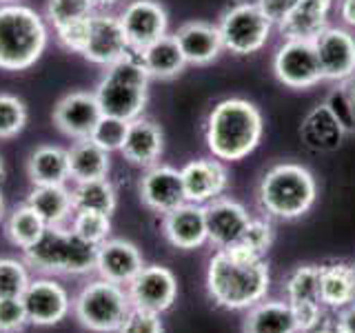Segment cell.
<instances>
[{"label":"cell","instance_id":"30","mask_svg":"<svg viewBox=\"0 0 355 333\" xmlns=\"http://www.w3.org/2000/svg\"><path fill=\"white\" fill-rule=\"evenodd\" d=\"M244 333H300L291 307L282 300H262L249 309Z\"/></svg>","mask_w":355,"mask_h":333},{"label":"cell","instance_id":"31","mask_svg":"<svg viewBox=\"0 0 355 333\" xmlns=\"http://www.w3.org/2000/svg\"><path fill=\"white\" fill-rule=\"evenodd\" d=\"M140 62L147 69L151 78H160V80H169L184 71L187 60L184 53L178 44L175 36H162L160 40L151 42L147 49H142L140 53Z\"/></svg>","mask_w":355,"mask_h":333},{"label":"cell","instance_id":"14","mask_svg":"<svg viewBox=\"0 0 355 333\" xmlns=\"http://www.w3.org/2000/svg\"><path fill=\"white\" fill-rule=\"evenodd\" d=\"M131 305L136 309H147L153 314L169 311L178 298V280L171 269L162 264L142 266V271L127 287Z\"/></svg>","mask_w":355,"mask_h":333},{"label":"cell","instance_id":"21","mask_svg":"<svg viewBox=\"0 0 355 333\" xmlns=\"http://www.w3.org/2000/svg\"><path fill=\"white\" fill-rule=\"evenodd\" d=\"M162 233L175 249H184V251L200 249L205 242H209L205 207L184 203L182 207L164 214Z\"/></svg>","mask_w":355,"mask_h":333},{"label":"cell","instance_id":"45","mask_svg":"<svg viewBox=\"0 0 355 333\" xmlns=\"http://www.w3.org/2000/svg\"><path fill=\"white\" fill-rule=\"evenodd\" d=\"M338 327L342 329V333H355V302L340 309Z\"/></svg>","mask_w":355,"mask_h":333},{"label":"cell","instance_id":"33","mask_svg":"<svg viewBox=\"0 0 355 333\" xmlns=\"http://www.w3.org/2000/svg\"><path fill=\"white\" fill-rule=\"evenodd\" d=\"M44 229H47V225H44L42 218L27 203L11 211L7 222H5V236H7V240L14 244V247L22 249V251L33 247V244L40 240Z\"/></svg>","mask_w":355,"mask_h":333},{"label":"cell","instance_id":"52","mask_svg":"<svg viewBox=\"0 0 355 333\" xmlns=\"http://www.w3.org/2000/svg\"><path fill=\"white\" fill-rule=\"evenodd\" d=\"M11 3H16V0H0V5H11Z\"/></svg>","mask_w":355,"mask_h":333},{"label":"cell","instance_id":"15","mask_svg":"<svg viewBox=\"0 0 355 333\" xmlns=\"http://www.w3.org/2000/svg\"><path fill=\"white\" fill-rule=\"evenodd\" d=\"M322 80L344 83L355 74V36L342 27H327L313 40Z\"/></svg>","mask_w":355,"mask_h":333},{"label":"cell","instance_id":"25","mask_svg":"<svg viewBox=\"0 0 355 333\" xmlns=\"http://www.w3.org/2000/svg\"><path fill=\"white\" fill-rule=\"evenodd\" d=\"M329 11L331 3H320V0H297L277 29L284 38L295 40H311L313 42L322 31L329 27Z\"/></svg>","mask_w":355,"mask_h":333},{"label":"cell","instance_id":"43","mask_svg":"<svg viewBox=\"0 0 355 333\" xmlns=\"http://www.w3.org/2000/svg\"><path fill=\"white\" fill-rule=\"evenodd\" d=\"M89 22H92V18L78 20L62 29H55V38H58V42L64 49H69L73 53H83L87 38H89Z\"/></svg>","mask_w":355,"mask_h":333},{"label":"cell","instance_id":"46","mask_svg":"<svg viewBox=\"0 0 355 333\" xmlns=\"http://www.w3.org/2000/svg\"><path fill=\"white\" fill-rule=\"evenodd\" d=\"M340 18L349 27H355V0H340Z\"/></svg>","mask_w":355,"mask_h":333},{"label":"cell","instance_id":"12","mask_svg":"<svg viewBox=\"0 0 355 333\" xmlns=\"http://www.w3.org/2000/svg\"><path fill=\"white\" fill-rule=\"evenodd\" d=\"M22 302L27 309L29 325L53 327L62 322L71 311L69 291L53 278H31L29 287L22 293Z\"/></svg>","mask_w":355,"mask_h":333},{"label":"cell","instance_id":"47","mask_svg":"<svg viewBox=\"0 0 355 333\" xmlns=\"http://www.w3.org/2000/svg\"><path fill=\"white\" fill-rule=\"evenodd\" d=\"M340 85L344 87V94H347L349 103H351V107H353V111H355V74H353L351 78H347L344 83H340Z\"/></svg>","mask_w":355,"mask_h":333},{"label":"cell","instance_id":"6","mask_svg":"<svg viewBox=\"0 0 355 333\" xmlns=\"http://www.w3.org/2000/svg\"><path fill=\"white\" fill-rule=\"evenodd\" d=\"M96 244L69 227H47L40 240L25 249V262L44 275H85L96 271Z\"/></svg>","mask_w":355,"mask_h":333},{"label":"cell","instance_id":"41","mask_svg":"<svg viewBox=\"0 0 355 333\" xmlns=\"http://www.w3.org/2000/svg\"><path fill=\"white\" fill-rule=\"evenodd\" d=\"M162 320L160 314H153L147 309H136L131 307L127 318L122 320V325L118 327L116 333H162Z\"/></svg>","mask_w":355,"mask_h":333},{"label":"cell","instance_id":"42","mask_svg":"<svg viewBox=\"0 0 355 333\" xmlns=\"http://www.w3.org/2000/svg\"><path fill=\"white\" fill-rule=\"evenodd\" d=\"M324 105L329 107V111L333 116L338 118V122L342 125V129L347 131V133H355V111L349 103V98L347 94H344V87L338 85L333 92L327 96L324 100Z\"/></svg>","mask_w":355,"mask_h":333},{"label":"cell","instance_id":"16","mask_svg":"<svg viewBox=\"0 0 355 333\" xmlns=\"http://www.w3.org/2000/svg\"><path fill=\"white\" fill-rule=\"evenodd\" d=\"M140 200L155 214H169L187 203L182 173L171 164H153L140 178Z\"/></svg>","mask_w":355,"mask_h":333},{"label":"cell","instance_id":"7","mask_svg":"<svg viewBox=\"0 0 355 333\" xmlns=\"http://www.w3.org/2000/svg\"><path fill=\"white\" fill-rule=\"evenodd\" d=\"M131 307L127 287L98 278L87 282L76 296L73 316L85 329L94 333H116Z\"/></svg>","mask_w":355,"mask_h":333},{"label":"cell","instance_id":"1","mask_svg":"<svg viewBox=\"0 0 355 333\" xmlns=\"http://www.w3.org/2000/svg\"><path fill=\"white\" fill-rule=\"evenodd\" d=\"M269 287L271 273L262 255L249 253L242 247L218 249L211 255L207 291L216 305L231 311H249L266 298Z\"/></svg>","mask_w":355,"mask_h":333},{"label":"cell","instance_id":"22","mask_svg":"<svg viewBox=\"0 0 355 333\" xmlns=\"http://www.w3.org/2000/svg\"><path fill=\"white\" fill-rule=\"evenodd\" d=\"M173 36L178 44H180L187 65H196V67L211 65L220 56V51L225 49L222 47L218 25H211V22L205 20L184 22L182 27H178Z\"/></svg>","mask_w":355,"mask_h":333},{"label":"cell","instance_id":"13","mask_svg":"<svg viewBox=\"0 0 355 333\" xmlns=\"http://www.w3.org/2000/svg\"><path fill=\"white\" fill-rule=\"evenodd\" d=\"M129 51L131 49L120 16L109 14V11H96L89 22V38L80 53L83 58L94 65L109 67L125 58Z\"/></svg>","mask_w":355,"mask_h":333},{"label":"cell","instance_id":"17","mask_svg":"<svg viewBox=\"0 0 355 333\" xmlns=\"http://www.w3.org/2000/svg\"><path fill=\"white\" fill-rule=\"evenodd\" d=\"M100 118H103V109L94 92H71L62 96L53 107V125L73 140L92 136Z\"/></svg>","mask_w":355,"mask_h":333},{"label":"cell","instance_id":"2","mask_svg":"<svg viewBox=\"0 0 355 333\" xmlns=\"http://www.w3.org/2000/svg\"><path fill=\"white\" fill-rule=\"evenodd\" d=\"M264 133L260 109L244 98H225L209 111L205 140L214 158L236 162L255 151Z\"/></svg>","mask_w":355,"mask_h":333},{"label":"cell","instance_id":"27","mask_svg":"<svg viewBox=\"0 0 355 333\" xmlns=\"http://www.w3.org/2000/svg\"><path fill=\"white\" fill-rule=\"evenodd\" d=\"M27 176L33 187L67 185V180H71L67 149L58 144H40L27 158Z\"/></svg>","mask_w":355,"mask_h":333},{"label":"cell","instance_id":"4","mask_svg":"<svg viewBox=\"0 0 355 333\" xmlns=\"http://www.w3.org/2000/svg\"><path fill=\"white\" fill-rule=\"evenodd\" d=\"M47 25L31 7L18 3L0 5V69H29L47 49Z\"/></svg>","mask_w":355,"mask_h":333},{"label":"cell","instance_id":"40","mask_svg":"<svg viewBox=\"0 0 355 333\" xmlns=\"http://www.w3.org/2000/svg\"><path fill=\"white\" fill-rule=\"evenodd\" d=\"M29 325L22 298H0V333H20Z\"/></svg>","mask_w":355,"mask_h":333},{"label":"cell","instance_id":"51","mask_svg":"<svg viewBox=\"0 0 355 333\" xmlns=\"http://www.w3.org/2000/svg\"><path fill=\"white\" fill-rule=\"evenodd\" d=\"M3 178H5V160H3V155H0V182H3Z\"/></svg>","mask_w":355,"mask_h":333},{"label":"cell","instance_id":"48","mask_svg":"<svg viewBox=\"0 0 355 333\" xmlns=\"http://www.w3.org/2000/svg\"><path fill=\"white\" fill-rule=\"evenodd\" d=\"M309 333H342V329L338 325H329V327H318V329L309 331Z\"/></svg>","mask_w":355,"mask_h":333},{"label":"cell","instance_id":"35","mask_svg":"<svg viewBox=\"0 0 355 333\" xmlns=\"http://www.w3.org/2000/svg\"><path fill=\"white\" fill-rule=\"evenodd\" d=\"M69 229L83 240L98 247V244L111 238V216L98 214V211H76L69 222Z\"/></svg>","mask_w":355,"mask_h":333},{"label":"cell","instance_id":"9","mask_svg":"<svg viewBox=\"0 0 355 333\" xmlns=\"http://www.w3.org/2000/svg\"><path fill=\"white\" fill-rule=\"evenodd\" d=\"M273 74L288 89H311L322 83V71L313 42L284 38V42L275 51Z\"/></svg>","mask_w":355,"mask_h":333},{"label":"cell","instance_id":"8","mask_svg":"<svg viewBox=\"0 0 355 333\" xmlns=\"http://www.w3.org/2000/svg\"><path fill=\"white\" fill-rule=\"evenodd\" d=\"M273 25L255 3H236L220 16L218 31L222 47L236 56H251L269 42Z\"/></svg>","mask_w":355,"mask_h":333},{"label":"cell","instance_id":"5","mask_svg":"<svg viewBox=\"0 0 355 333\" xmlns=\"http://www.w3.org/2000/svg\"><path fill=\"white\" fill-rule=\"evenodd\" d=\"M105 69L107 71L94 92L103 114L127 122L140 118L149 100L151 80V76L140 62V56L136 51H129L122 60L105 67Z\"/></svg>","mask_w":355,"mask_h":333},{"label":"cell","instance_id":"10","mask_svg":"<svg viewBox=\"0 0 355 333\" xmlns=\"http://www.w3.org/2000/svg\"><path fill=\"white\" fill-rule=\"evenodd\" d=\"M286 305L291 307L297 320L300 333H309L320 327L322 322V305L320 298V264H304L286 278L284 282Z\"/></svg>","mask_w":355,"mask_h":333},{"label":"cell","instance_id":"19","mask_svg":"<svg viewBox=\"0 0 355 333\" xmlns=\"http://www.w3.org/2000/svg\"><path fill=\"white\" fill-rule=\"evenodd\" d=\"M180 173H182L187 203L202 205V207L220 198L229 185V173L218 158L191 160L182 166Z\"/></svg>","mask_w":355,"mask_h":333},{"label":"cell","instance_id":"36","mask_svg":"<svg viewBox=\"0 0 355 333\" xmlns=\"http://www.w3.org/2000/svg\"><path fill=\"white\" fill-rule=\"evenodd\" d=\"M29 111L25 100L14 94H0V140L16 138L27 127Z\"/></svg>","mask_w":355,"mask_h":333},{"label":"cell","instance_id":"24","mask_svg":"<svg viewBox=\"0 0 355 333\" xmlns=\"http://www.w3.org/2000/svg\"><path fill=\"white\" fill-rule=\"evenodd\" d=\"M347 131L342 129L338 118L331 114L329 107L322 103L304 116L302 125H300V138H302L304 147L315 153H331L336 151Z\"/></svg>","mask_w":355,"mask_h":333},{"label":"cell","instance_id":"49","mask_svg":"<svg viewBox=\"0 0 355 333\" xmlns=\"http://www.w3.org/2000/svg\"><path fill=\"white\" fill-rule=\"evenodd\" d=\"M92 3L96 9H107V7H114L118 0H92Z\"/></svg>","mask_w":355,"mask_h":333},{"label":"cell","instance_id":"26","mask_svg":"<svg viewBox=\"0 0 355 333\" xmlns=\"http://www.w3.org/2000/svg\"><path fill=\"white\" fill-rule=\"evenodd\" d=\"M27 205L36 211L47 227H69L76 214L71 189L64 185L33 187L27 196Z\"/></svg>","mask_w":355,"mask_h":333},{"label":"cell","instance_id":"38","mask_svg":"<svg viewBox=\"0 0 355 333\" xmlns=\"http://www.w3.org/2000/svg\"><path fill=\"white\" fill-rule=\"evenodd\" d=\"M127 129H129V122L122 120V118H114V116H105L98 120V125L92 131V138L98 147H103L105 151H120L122 144H125L127 138Z\"/></svg>","mask_w":355,"mask_h":333},{"label":"cell","instance_id":"11","mask_svg":"<svg viewBox=\"0 0 355 333\" xmlns=\"http://www.w3.org/2000/svg\"><path fill=\"white\" fill-rule=\"evenodd\" d=\"M122 29L129 42V49L140 53L151 42L166 36L169 14L158 0H131L120 14Z\"/></svg>","mask_w":355,"mask_h":333},{"label":"cell","instance_id":"34","mask_svg":"<svg viewBox=\"0 0 355 333\" xmlns=\"http://www.w3.org/2000/svg\"><path fill=\"white\" fill-rule=\"evenodd\" d=\"M94 14L96 7L92 0H47V9H44V16L53 31L71 25V22L92 18Z\"/></svg>","mask_w":355,"mask_h":333},{"label":"cell","instance_id":"50","mask_svg":"<svg viewBox=\"0 0 355 333\" xmlns=\"http://www.w3.org/2000/svg\"><path fill=\"white\" fill-rule=\"evenodd\" d=\"M5 216H7V207H5V196H3V191H0V222L5 220Z\"/></svg>","mask_w":355,"mask_h":333},{"label":"cell","instance_id":"44","mask_svg":"<svg viewBox=\"0 0 355 333\" xmlns=\"http://www.w3.org/2000/svg\"><path fill=\"white\" fill-rule=\"evenodd\" d=\"M253 3L260 7L266 20L277 27L288 14H291V9L295 7L297 0H253Z\"/></svg>","mask_w":355,"mask_h":333},{"label":"cell","instance_id":"32","mask_svg":"<svg viewBox=\"0 0 355 333\" xmlns=\"http://www.w3.org/2000/svg\"><path fill=\"white\" fill-rule=\"evenodd\" d=\"M71 198H73L76 211H98V214L111 216L118 207L116 189L107 178L76 182V187L71 189Z\"/></svg>","mask_w":355,"mask_h":333},{"label":"cell","instance_id":"28","mask_svg":"<svg viewBox=\"0 0 355 333\" xmlns=\"http://www.w3.org/2000/svg\"><path fill=\"white\" fill-rule=\"evenodd\" d=\"M67 158H69V178L73 182L100 180V178H107L111 169L109 151L98 147L92 138L76 140L67 149Z\"/></svg>","mask_w":355,"mask_h":333},{"label":"cell","instance_id":"39","mask_svg":"<svg viewBox=\"0 0 355 333\" xmlns=\"http://www.w3.org/2000/svg\"><path fill=\"white\" fill-rule=\"evenodd\" d=\"M273 236H275V233H273L271 222L251 218L247 231L242 233V238H240V242L236 244V247H242V249H247L249 253H255V255H264L266 251L271 249Z\"/></svg>","mask_w":355,"mask_h":333},{"label":"cell","instance_id":"23","mask_svg":"<svg viewBox=\"0 0 355 333\" xmlns=\"http://www.w3.org/2000/svg\"><path fill=\"white\" fill-rule=\"evenodd\" d=\"M162 151H164V133L153 120L140 116L129 122L127 138L120 149L125 160L149 169V166L158 164Z\"/></svg>","mask_w":355,"mask_h":333},{"label":"cell","instance_id":"18","mask_svg":"<svg viewBox=\"0 0 355 333\" xmlns=\"http://www.w3.org/2000/svg\"><path fill=\"white\" fill-rule=\"evenodd\" d=\"M144 266L142 253L129 240L109 238L103 244H98L96 253V271L103 280L129 287Z\"/></svg>","mask_w":355,"mask_h":333},{"label":"cell","instance_id":"20","mask_svg":"<svg viewBox=\"0 0 355 333\" xmlns=\"http://www.w3.org/2000/svg\"><path fill=\"white\" fill-rule=\"evenodd\" d=\"M209 242H214L218 249L236 247L242 233L247 231L251 216L240 203L231 198H216L214 203L205 205Z\"/></svg>","mask_w":355,"mask_h":333},{"label":"cell","instance_id":"3","mask_svg":"<svg viewBox=\"0 0 355 333\" xmlns=\"http://www.w3.org/2000/svg\"><path fill=\"white\" fill-rule=\"evenodd\" d=\"M318 198V182L306 166L280 162L262 176L258 185V205L269 218L295 220L309 214Z\"/></svg>","mask_w":355,"mask_h":333},{"label":"cell","instance_id":"37","mask_svg":"<svg viewBox=\"0 0 355 333\" xmlns=\"http://www.w3.org/2000/svg\"><path fill=\"white\" fill-rule=\"evenodd\" d=\"M31 282L29 264L16 258H0V298H22Z\"/></svg>","mask_w":355,"mask_h":333},{"label":"cell","instance_id":"29","mask_svg":"<svg viewBox=\"0 0 355 333\" xmlns=\"http://www.w3.org/2000/svg\"><path fill=\"white\" fill-rule=\"evenodd\" d=\"M320 298L331 309L355 302V266L347 262L320 264Z\"/></svg>","mask_w":355,"mask_h":333},{"label":"cell","instance_id":"53","mask_svg":"<svg viewBox=\"0 0 355 333\" xmlns=\"http://www.w3.org/2000/svg\"><path fill=\"white\" fill-rule=\"evenodd\" d=\"M320 3H331L333 5V0H320Z\"/></svg>","mask_w":355,"mask_h":333}]
</instances>
